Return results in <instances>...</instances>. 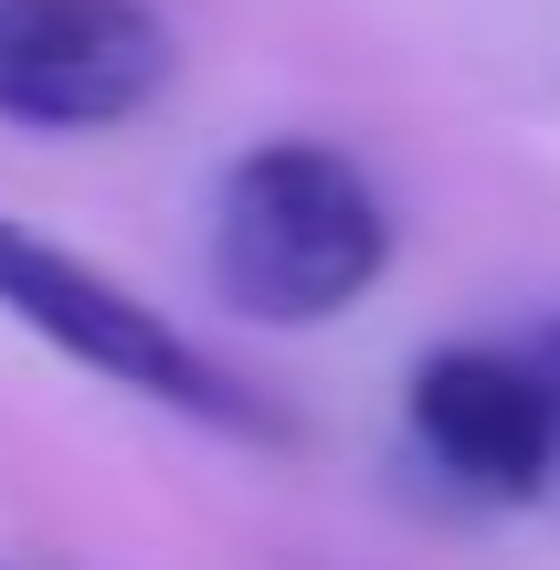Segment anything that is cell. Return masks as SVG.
<instances>
[{
    "instance_id": "1",
    "label": "cell",
    "mask_w": 560,
    "mask_h": 570,
    "mask_svg": "<svg viewBox=\"0 0 560 570\" xmlns=\"http://www.w3.org/2000/svg\"><path fill=\"white\" fill-rule=\"evenodd\" d=\"M392 275V202L328 138H254L212 180V296L265 327H328Z\"/></svg>"
},
{
    "instance_id": "2",
    "label": "cell",
    "mask_w": 560,
    "mask_h": 570,
    "mask_svg": "<svg viewBox=\"0 0 560 570\" xmlns=\"http://www.w3.org/2000/svg\"><path fill=\"white\" fill-rule=\"evenodd\" d=\"M0 317L32 327L53 360H75L85 381L127 391V402H159V412H180V423H202V433H233V444H275V412L254 402L169 306H148L127 275L85 265L75 244L11 223V212H0Z\"/></svg>"
},
{
    "instance_id": "3",
    "label": "cell",
    "mask_w": 560,
    "mask_h": 570,
    "mask_svg": "<svg viewBox=\"0 0 560 570\" xmlns=\"http://www.w3.org/2000/svg\"><path fill=\"white\" fill-rule=\"evenodd\" d=\"M180 75V32L148 0H0V127L106 138Z\"/></svg>"
},
{
    "instance_id": "4",
    "label": "cell",
    "mask_w": 560,
    "mask_h": 570,
    "mask_svg": "<svg viewBox=\"0 0 560 570\" xmlns=\"http://www.w3.org/2000/svg\"><path fill=\"white\" fill-rule=\"evenodd\" d=\"M402 412H413V444L465 497H498V508H529L560 465V412H550V381L529 348H487V338L423 348Z\"/></svg>"
},
{
    "instance_id": "5",
    "label": "cell",
    "mask_w": 560,
    "mask_h": 570,
    "mask_svg": "<svg viewBox=\"0 0 560 570\" xmlns=\"http://www.w3.org/2000/svg\"><path fill=\"white\" fill-rule=\"evenodd\" d=\"M529 360H540V381H550V412H560V317L540 327V338H529Z\"/></svg>"
}]
</instances>
